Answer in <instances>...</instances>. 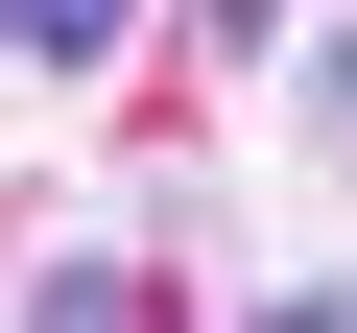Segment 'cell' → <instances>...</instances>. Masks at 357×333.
<instances>
[{"label":"cell","mask_w":357,"mask_h":333,"mask_svg":"<svg viewBox=\"0 0 357 333\" xmlns=\"http://www.w3.org/2000/svg\"><path fill=\"white\" fill-rule=\"evenodd\" d=\"M143 0H0V72H119Z\"/></svg>","instance_id":"cell-1"},{"label":"cell","mask_w":357,"mask_h":333,"mask_svg":"<svg viewBox=\"0 0 357 333\" xmlns=\"http://www.w3.org/2000/svg\"><path fill=\"white\" fill-rule=\"evenodd\" d=\"M191 24H215V48H262V24H286V0H191Z\"/></svg>","instance_id":"cell-2"}]
</instances>
